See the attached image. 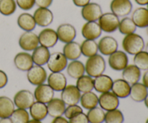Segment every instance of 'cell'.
<instances>
[{"label":"cell","instance_id":"1","mask_svg":"<svg viewBox=\"0 0 148 123\" xmlns=\"http://www.w3.org/2000/svg\"><path fill=\"white\" fill-rule=\"evenodd\" d=\"M121 46L126 53L134 56L143 51L145 48V41L142 36L134 33L124 36Z\"/></svg>","mask_w":148,"mask_h":123},{"label":"cell","instance_id":"2","mask_svg":"<svg viewBox=\"0 0 148 123\" xmlns=\"http://www.w3.org/2000/svg\"><path fill=\"white\" fill-rule=\"evenodd\" d=\"M87 75L95 78L104 73L106 68L105 59L101 55L96 54L88 58L85 64Z\"/></svg>","mask_w":148,"mask_h":123},{"label":"cell","instance_id":"3","mask_svg":"<svg viewBox=\"0 0 148 123\" xmlns=\"http://www.w3.org/2000/svg\"><path fill=\"white\" fill-rule=\"evenodd\" d=\"M98 21L102 31L107 33L116 31L120 22L119 17L112 12L103 13Z\"/></svg>","mask_w":148,"mask_h":123},{"label":"cell","instance_id":"4","mask_svg":"<svg viewBox=\"0 0 148 123\" xmlns=\"http://www.w3.org/2000/svg\"><path fill=\"white\" fill-rule=\"evenodd\" d=\"M108 65L110 68L116 71H122L129 63L127 53L122 50H118L108 56Z\"/></svg>","mask_w":148,"mask_h":123},{"label":"cell","instance_id":"5","mask_svg":"<svg viewBox=\"0 0 148 123\" xmlns=\"http://www.w3.org/2000/svg\"><path fill=\"white\" fill-rule=\"evenodd\" d=\"M47 72L43 66L33 65L27 71V81L33 86L44 84L47 80Z\"/></svg>","mask_w":148,"mask_h":123},{"label":"cell","instance_id":"6","mask_svg":"<svg viewBox=\"0 0 148 123\" xmlns=\"http://www.w3.org/2000/svg\"><path fill=\"white\" fill-rule=\"evenodd\" d=\"M46 65L51 72H62L66 69L68 60L61 52H54L51 53Z\"/></svg>","mask_w":148,"mask_h":123},{"label":"cell","instance_id":"7","mask_svg":"<svg viewBox=\"0 0 148 123\" xmlns=\"http://www.w3.org/2000/svg\"><path fill=\"white\" fill-rule=\"evenodd\" d=\"M18 44L25 51H33L39 46L38 36L33 31L25 32L20 35Z\"/></svg>","mask_w":148,"mask_h":123},{"label":"cell","instance_id":"8","mask_svg":"<svg viewBox=\"0 0 148 123\" xmlns=\"http://www.w3.org/2000/svg\"><path fill=\"white\" fill-rule=\"evenodd\" d=\"M13 102L17 108L27 109L35 102L34 95L30 91L23 89L14 94Z\"/></svg>","mask_w":148,"mask_h":123},{"label":"cell","instance_id":"9","mask_svg":"<svg viewBox=\"0 0 148 123\" xmlns=\"http://www.w3.org/2000/svg\"><path fill=\"white\" fill-rule=\"evenodd\" d=\"M103 14L101 5L95 2H90L81 10V15L87 22H97Z\"/></svg>","mask_w":148,"mask_h":123},{"label":"cell","instance_id":"10","mask_svg":"<svg viewBox=\"0 0 148 123\" xmlns=\"http://www.w3.org/2000/svg\"><path fill=\"white\" fill-rule=\"evenodd\" d=\"M81 97V92L75 85H66L62 91L61 99L66 105H77Z\"/></svg>","mask_w":148,"mask_h":123},{"label":"cell","instance_id":"11","mask_svg":"<svg viewBox=\"0 0 148 123\" xmlns=\"http://www.w3.org/2000/svg\"><path fill=\"white\" fill-rule=\"evenodd\" d=\"M132 3L130 0H112L110 4L111 12L119 17H124L132 12Z\"/></svg>","mask_w":148,"mask_h":123},{"label":"cell","instance_id":"12","mask_svg":"<svg viewBox=\"0 0 148 123\" xmlns=\"http://www.w3.org/2000/svg\"><path fill=\"white\" fill-rule=\"evenodd\" d=\"M98 105L101 109L106 112L114 110L119 106V98L117 97L113 92H104L98 96Z\"/></svg>","mask_w":148,"mask_h":123},{"label":"cell","instance_id":"13","mask_svg":"<svg viewBox=\"0 0 148 123\" xmlns=\"http://www.w3.org/2000/svg\"><path fill=\"white\" fill-rule=\"evenodd\" d=\"M38 36L39 45L48 48L54 47L59 40L56 30L49 27L42 30Z\"/></svg>","mask_w":148,"mask_h":123},{"label":"cell","instance_id":"14","mask_svg":"<svg viewBox=\"0 0 148 123\" xmlns=\"http://www.w3.org/2000/svg\"><path fill=\"white\" fill-rule=\"evenodd\" d=\"M98 51L103 56H110L118 50L117 40L111 36H104L98 43Z\"/></svg>","mask_w":148,"mask_h":123},{"label":"cell","instance_id":"15","mask_svg":"<svg viewBox=\"0 0 148 123\" xmlns=\"http://www.w3.org/2000/svg\"><path fill=\"white\" fill-rule=\"evenodd\" d=\"M56 33L59 41L64 43H68L74 41L77 36V30L72 24L64 23L57 27Z\"/></svg>","mask_w":148,"mask_h":123},{"label":"cell","instance_id":"16","mask_svg":"<svg viewBox=\"0 0 148 123\" xmlns=\"http://www.w3.org/2000/svg\"><path fill=\"white\" fill-rule=\"evenodd\" d=\"M35 22L36 25L39 27H46L50 25L53 20V12L49 8L38 7L33 13Z\"/></svg>","mask_w":148,"mask_h":123},{"label":"cell","instance_id":"17","mask_svg":"<svg viewBox=\"0 0 148 123\" xmlns=\"http://www.w3.org/2000/svg\"><path fill=\"white\" fill-rule=\"evenodd\" d=\"M102 32L97 22H87L81 29V33L85 40H95L101 37Z\"/></svg>","mask_w":148,"mask_h":123},{"label":"cell","instance_id":"18","mask_svg":"<svg viewBox=\"0 0 148 123\" xmlns=\"http://www.w3.org/2000/svg\"><path fill=\"white\" fill-rule=\"evenodd\" d=\"M33 95L36 101L48 104L53 98L54 91L51 88L49 84H42L38 86H36Z\"/></svg>","mask_w":148,"mask_h":123},{"label":"cell","instance_id":"19","mask_svg":"<svg viewBox=\"0 0 148 123\" xmlns=\"http://www.w3.org/2000/svg\"><path fill=\"white\" fill-rule=\"evenodd\" d=\"M47 82L55 92H62L67 85L66 76L62 72H51L47 77Z\"/></svg>","mask_w":148,"mask_h":123},{"label":"cell","instance_id":"20","mask_svg":"<svg viewBox=\"0 0 148 123\" xmlns=\"http://www.w3.org/2000/svg\"><path fill=\"white\" fill-rule=\"evenodd\" d=\"M14 64L16 69L21 71H27L34 65L31 54L27 52H20L14 58Z\"/></svg>","mask_w":148,"mask_h":123},{"label":"cell","instance_id":"21","mask_svg":"<svg viewBox=\"0 0 148 123\" xmlns=\"http://www.w3.org/2000/svg\"><path fill=\"white\" fill-rule=\"evenodd\" d=\"M131 85L122 79H119L114 81L111 88L113 93L118 98L124 99L130 96Z\"/></svg>","mask_w":148,"mask_h":123},{"label":"cell","instance_id":"22","mask_svg":"<svg viewBox=\"0 0 148 123\" xmlns=\"http://www.w3.org/2000/svg\"><path fill=\"white\" fill-rule=\"evenodd\" d=\"M94 89L98 93L110 92L113 85V79L108 75L101 74L94 78Z\"/></svg>","mask_w":148,"mask_h":123},{"label":"cell","instance_id":"23","mask_svg":"<svg viewBox=\"0 0 148 123\" xmlns=\"http://www.w3.org/2000/svg\"><path fill=\"white\" fill-rule=\"evenodd\" d=\"M122 79L132 85L137 83L141 78V70L134 64H130L122 71Z\"/></svg>","mask_w":148,"mask_h":123},{"label":"cell","instance_id":"24","mask_svg":"<svg viewBox=\"0 0 148 123\" xmlns=\"http://www.w3.org/2000/svg\"><path fill=\"white\" fill-rule=\"evenodd\" d=\"M66 105L59 98H53L47 104L48 115L53 118L62 116L64 113Z\"/></svg>","mask_w":148,"mask_h":123},{"label":"cell","instance_id":"25","mask_svg":"<svg viewBox=\"0 0 148 123\" xmlns=\"http://www.w3.org/2000/svg\"><path fill=\"white\" fill-rule=\"evenodd\" d=\"M50 50L48 48L42 46H38L31 54L34 65L43 66L47 63L50 57Z\"/></svg>","mask_w":148,"mask_h":123},{"label":"cell","instance_id":"26","mask_svg":"<svg viewBox=\"0 0 148 123\" xmlns=\"http://www.w3.org/2000/svg\"><path fill=\"white\" fill-rule=\"evenodd\" d=\"M63 53L67 60H77L82 56L80 45L75 41L65 43L63 48Z\"/></svg>","mask_w":148,"mask_h":123},{"label":"cell","instance_id":"27","mask_svg":"<svg viewBox=\"0 0 148 123\" xmlns=\"http://www.w3.org/2000/svg\"><path fill=\"white\" fill-rule=\"evenodd\" d=\"M132 20L137 27H147L148 26V10L145 7L136 9L132 14Z\"/></svg>","mask_w":148,"mask_h":123},{"label":"cell","instance_id":"28","mask_svg":"<svg viewBox=\"0 0 148 123\" xmlns=\"http://www.w3.org/2000/svg\"><path fill=\"white\" fill-rule=\"evenodd\" d=\"M17 23L18 27L25 32L33 31L36 27L34 17L30 13H22L17 17Z\"/></svg>","mask_w":148,"mask_h":123},{"label":"cell","instance_id":"29","mask_svg":"<svg viewBox=\"0 0 148 123\" xmlns=\"http://www.w3.org/2000/svg\"><path fill=\"white\" fill-rule=\"evenodd\" d=\"M148 94V90L143 84L137 83L131 85L130 97L136 102H141L145 99Z\"/></svg>","mask_w":148,"mask_h":123},{"label":"cell","instance_id":"30","mask_svg":"<svg viewBox=\"0 0 148 123\" xmlns=\"http://www.w3.org/2000/svg\"><path fill=\"white\" fill-rule=\"evenodd\" d=\"M66 69L68 76L75 79H77L85 73V64L78 60H71L70 63H68Z\"/></svg>","mask_w":148,"mask_h":123},{"label":"cell","instance_id":"31","mask_svg":"<svg viewBox=\"0 0 148 123\" xmlns=\"http://www.w3.org/2000/svg\"><path fill=\"white\" fill-rule=\"evenodd\" d=\"M30 115L34 120L42 121L47 117L48 109L46 104L35 102L30 108Z\"/></svg>","mask_w":148,"mask_h":123},{"label":"cell","instance_id":"32","mask_svg":"<svg viewBox=\"0 0 148 123\" xmlns=\"http://www.w3.org/2000/svg\"><path fill=\"white\" fill-rule=\"evenodd\" d=\"M80 105L84 109H89L96 107L98 105V96L92 92H85L81 94Z\"/></svg>","mask_w":148,"mask_h":123},{"label":"cell","instance_id":"33","mask_svg":"<svg viewBox=\"0 0 148 123\" xmlns=\"http://www.w3.org/2000/svg\"><path fill=\"white\" fill-rule=\"evenodd\" d=\"M14 104L10 98L0 96V118H10L14 110Z\"/></svg>","mask_w":148,"mask_h":123},{"label":"cell","instance_id":"34","mask_svg":"<svg viewBox=\"0 0 148 123\" xmlns=\"http://www.w3.org/2000/svg\"><path fill=\"white\" fill-rule=\"evenodd\" d=\"M81 53L85 57L89 58L98 54V43L95 40H85L80 44Z\"/></svg>","mask_w":148,"mask_h":123},{"label":"cell","instance_id":"35","mask_svg":"<svg viewBox=\"0 0 148 123\" xmlns=\"http://www.w3.org/2000/svg\"><path fill=\"white\" fill-rule=\"evenodd\" d=\"M76 86L81 93L92 92V89H94L93 78L84 74L77 79Z\"/></svg>","mask_w":148,"mask_h":123},{"label":"cell","instance_id":"36","mask_svg":"<svg viewBox=\"0 0 148 123\" xmlns=\"http://www.w3.org/2000/svg\"><path fill=\"white\" fill-rule=\"evenodd\" d=\"M118 30L121 34L127 35L135 33L137 30V26L135 25L132 18L124 17V18L121 19V20H120Z\"/></svg>","mask_w":148,"mask_h":123},{"label":"cell","instance_id":"37","mask_svg":"<svg viewBox=\"0 0 148 123\" xmlns=\"http://www.w3.org/2000/svg\"><path fill=\"white\" fill-rule=\"evenodd\" d=\"M106 112L101 107H94L89 109L86 114L89 123H103L105 120Z\"/></svg>","mask_w":148,"mask_h":123},{"label":"cell","instance_id":"38","mask_svg":"<svg viewBox=\"0 0 148 123\" xmlns=\"http://www.w3.org/2000/svg\"><path fill=\"white\" fill-rule=\"evenodd\" d=\"M15 0H0V13L4 16H10L17 10Z\"/></svg>","mask_w":148,"mask_h":123},{"label":"cell","instance_id":"39","mask_svg":"<svg viewBox=\"0 0 148 123\" xmlns=\"http://www.w3.org/2000/svg\"><path fill=\"white\" fill-rule=\"evenodd\" d=\"M12 123H27L30 120V114L27 109L17 108L10 117Z\"/></svg>","mask_w":148,"mask_h":123},{"label":"cell","instance_id":"40","mask_svg":"<svg viewBox=\"0 0 148 123\" xmlns=\"http://www.w3.org/2000/svg\"><path fill=\"white\" fill-rule=\"evenodd\" d=\"M124 121V115L119 109L107 111L105 114V123H123Z\"/></svg>","mask_w":148,"mask_h":123},{"label":"cell","instance_id":"41","mask_svg":"<svg viewBox=\"0 0 148 123\" xmlns=\"http://www.w3.org/2000/svg\"><path fill=\"white\" fill-rule=\"evenodd\" d=\"M134 64L141 71L148 70V53L146 51H141L134 55Z\"/></svg>","mask_w":148,"mask_h":123},{"label":"cell","instance_id":"42","mask_svg":"<svg viewBox=\"0 0 148 123\" xmlns=\"http://www.w3.org/2000/svg\"><path fill=\"white\" fill-rule=\"evenodd\" d=\"M82 112V109L81 107H79L77 105H69L67 107H66L64 111V115L65 118L66 119L69 120L74 116H75L77 114Z\"/></svg>","mask_w":148,"mask_h":123},{"label":"cell","instance_id":"43","mask_svg":"<svg viewBox=\"0 0 148 123\" xmlns=\"http://www.w3.org/2000/svg\"><path fill=\"white\" fill-rule=\"evenodd\" d=\"M15 1L17 7L24 11L30 10L36 5L35 0H15Z\"/></svg>","mask_w":148,"mask_h":123},{"label":"cell","instance_id":"44","mask_svg":"<svg viewBox=\"0 0 148 123\" xmlns=\"http://www.w3.org/2000/svg\"><path fill=\"white\" fill-rule=\"evenodd\" d=\"M69 123H89V122L87 115L82 112L69 119Z\"/></svg>","mask_w":148,"mask_h":123},{"label":"cell","instance_id":"45","mask_svg":"<svg viewBox=\"0 0 148 123\" xmlns=\"http://www.w3.org/2000/svg\"><path fill=\"white\" fill-rule=\"evenodd\" d=\"M36 5L41 8H49L53 3V0H35Z\"/></svg>","mask_w":148,"mask_h":123},{"label":"cell","instance_id":"46","mask_svg":"<svg viewBox=\"0 0 148 123\" xmlns=\"http://www.w3.org/2000/svg\"><path fill=\"white\" fill-rule=\"evenodd\" d=\"M7 82H8V77L7 73L4 71L0 70V89H2L6 86Z\"/></svg>","mask_w":148,"mask_h":123},{"label":"cell","instance_id":"47","mask_svg":"<svg viewBox=\"0 0 148 123\" xmlns=\"http://www.w3.org/2000/svg\"><path fill=\"white\" fill-rule=\"evenodd\" d=\"M74 4L78 7H83L88 3L90 2V0H72Z\"/></svg>","mask_w":148,"mask_h":123},{"label":"cell","instance_id":"48","mask_svg":"<svg viewBox=\"0 0 148 123\" xmlns=\"http://www.w3.org/2000/svg\"><path fill=\"white\" fill-rule=\"evenodd\" d=\"M51 123H69V121H68V120L66 118L61 116L53 118V120Z\"/></svg>","mask_w":148,"mask_h":123},{"label":"cell","instance_id":"49","mask_svg":"<svg viewBox=\"0 0 148 123\" xmlns=\"http://www.w3.org/2000/svg\"><path fill=\"white\" fill-rule=\"evenodd\" d=\"M143 84L146 86L148 89V70L146 71L144 73L143 76Z\"/></svg>","mask_w":148,"mask_h":123},{"label":"cell","instance_id":"50","mask_svg":"<svg viewBox=\"0 0 148 123\" xmlns=\"http://www.w3.org/2000/svg\"><path fill=\"white\" fill-rule=\"evenodd\" d=\"M134 1H135L137 4L141 6L147 5L148 4V0H134Z\"/></svg>","mask_w":148,"mask_h":123},{"label":"cell","instance_id":"51","mask_svg":"<svg viewBox=\"0 0 148 123\" xmlns=\"http://www.w3.org/2000/svg\"><path fill=\"white\" fill-rule=\"evenodd\" d=\"M0 123H12L10 118H0Z\"/></svg>","mask_w":148,"mask_h":123},{"label":"cell","instance_id":"52","mask_svg":"<svg viewBox=\"0 0 148 123\" xmlns=\"http://www.w3.org/2000/svg\"><path fill=\"white\" fill-rule=\"evenodd\" d=\"M27 123H42V122H41V121H40V120H37L32 119V120H29Z\"/></svg>","mask_w":148,"mask_h":123},{"label":"cell","instance_id":"53","mask_svg":"<svg viewBox=\"0 0 148 123\" xmlns=\"http://www.w3.org/2000/svg\"><path fill=\"white\" fill-rule=\"evenodd\" d=\"M144 102H145V105L146 107H147L148 109V94H147V97H146L145 99L144 100Z\"/></svg>","mask_w":148,"mask_h":123},{"label":"cell","instance_id":"54","mask_svg":"<svg viewBox=\"0 0 148 123\" xmlns=\"http://www.w3.org/2000/svg\"><path fill=\"white\" fill-rule=\"evenodd\" d=\"M145 51L148 53V43L146 45V46H145Z\"/></svg>","mask_w":148,"mask_h":123},{"label":"cell","instance_id":"55","mask_svg":"<svg viewBox=\"0 0 148 123\" xmlns=\"http://www.w3.org/2000/svg\"><path fill=\"white\" fill-rule=\"evenodd\" d=\"M146 28H147V29H146V32H147V35H148V26H147V27H146Z\"/></svg>","mask_w":148,"mask_h":123},{"label":"cell","instance_id":"56","mask_svg":"<svg viewBox=\"0 0 148 123\" xmlns=\"http://www.w3.org/2000/svg\"><path fill=\"white\" fill-rule=\"evenodd\" d=\"M145 123H148V119L147 120H146V122Z\"/></svg>","mask_w":148,"mask_h":123},{"label":"cell","instance_id":"57","mask_svg":"<svg viewBox=\"0 0 148 123\" xmlns=\"http://www.w3.org/2000/svg\"><path fill=\"white\" fill-rule=\"evenodd\" d=\"M147 10H148V4H147Z\"/></svg>","mask_w":148,"mask_h":123}]
</instances>
